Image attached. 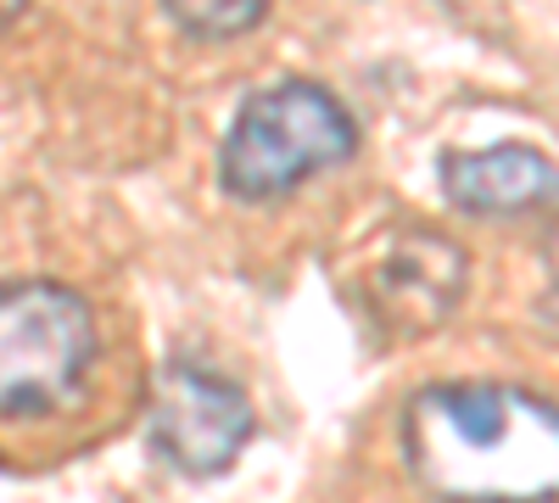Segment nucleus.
<instances>
[{
  "mask_svg": "<svg viewBox=\"0 0 559 503\" xmlns=\"http://www.w3.org/2000/svg\"><path fill=\"white\" fill-rule=\"evenodd\" d=\"M252 431H258L252 397L229 375L207 370L197 358H168L157 370L146 403V442L168 470L213 481L241 459Z\"/></svg>",
  "mask_w": 559,
  "mask_h": 503,
  "instance_id": "nucleus-4",
  "label": "nucleus"
},
{
  "mask_svg": "<svg viewBox=\"0 0 559 503\" xmlns=\"http://www.w3.org/2000/svg\"><path fill=\"white\" fill-rule=\"evenodd\" d=\"M102 370V319L84 291L23 274L0 286V426L62 420Z\"/></svg>",
  "mask_w": 559,
  "mask_h": 503,
  "instance_id": "nucleus-2",
  "label": "nucleus"
},
{
  "mask_svg": "<svg viewBox=\"0 0 559 503\" xmlns=\"http://www.w3.org/2000/svg\"><path fill=\"white\" fill-rule=\"evenodd\" d=\"M543 263H548V286H543V319L548 325H559V224L548 230V241H543Z\"/></svg>",
  "mask_w": 559,
  "mask_h": 503,
  "instance_id": "nucleus-8",
  "label": "nucleus"
},
{
  "mask_svg": "<svg viewBox=\"0 0 559 503\" xmlns=\"http://www.w3.org/2000/svg\"><path fill=\"white\" fill-rule=\"evenodd\" d=\"M437 179L442 196L471 218H526L559 202V163H548L537 146L448 152Z\"/></svg>",
  "mask_w": 559,
  "mask_h": 503,
  "instance_id": "nucleus-6",
  "label": "nucleus"
},
{
  "mask_svg": "<svg viewBox=\"0 0 559 503\" xmlns=\"http://www.w3.org/2000/svg\"><path fill=\"white\" fill-rule=\"evenodd\" d=\"M163 12H168V23H174L185 39L218 45V39L252 34V28L269 17V0H163Z\"/></svg>",
  "mask_w": 559,
  "mask_h": 503,
  "instance_id": "nucleus-7",
  "label": "nucleus"
},
{
  "mask_svg": "<svg viewBox=\"0 0 559 503\" xmlns=\"http://www.w3.org/2000/svg\"><path fill=\"white\" fill-rule=\"evenodd\" d=\"M471 286V258L459 241H448L431 224H397L381 241L376 263L364 274L369 308L381 313V325L397 336H426L459 308Z\"/></svg>",
  "mask_w": 559,
  "mask_h": 503,
  "instance_id": "nucleus-5",
  "label": "nucleus"
},
{
  "mask_svg": "<svg viewBox=\"0 0 559 503\" xmlns=\"http://www.w3.org/2000/svg\"><path fill=\"white\" fill-rule=\"evenodd\" d=\"M397 453L437 498H559V403L509 381H431L403 403Z\"/></svg>",
  "mask_w": 559,
  "mask_h": 503,
  "instance_id": "nucleus-1",
  "label": "nucleus"
},
{
  "mask_svg": "<svg viewBox=\"0 0 559 503\" xmlns=\"http://www.w3.org/2000/svg\"><path fill=\"white\" fill-rule=\"evenodd\" d=\"M358 152L353 112L313 79L263 84L236 107L218 141V185L236 202H280L308 173L342 168Z\"/></svg>",
  "mask_w": 559,
  "mask_h": 503,
  "instance_id": "nucleus-3",
  "label": "nucleus"
},
{
  "mask_svg": "<svg viewBox=\"0 0 559 503\" xmlns=\"http://www.w3.org/2000/svg\"><path fill=\"white\" fill-rule=\"evenodd\" d=\"M23 7H28V0H0V23H7V17H17Z\"/></svg>",
  "mask_w": 559,
  "mask_h": 503,
  "instance_id": "nucleus-9",
  "label": "nucleus"
}]
</instances>
